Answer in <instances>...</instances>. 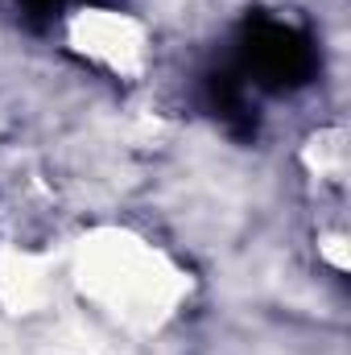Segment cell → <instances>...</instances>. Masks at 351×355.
<instances>
[{
    "mask_svg": "<svg viewBox=\"0 0 351 355\" xmlns=\"http://www.w3.org/2000/svg\"><path fill=\"white\" fill-rule=\"evenodd\" d=\"M29 12H42V17H50V12H62L67 4H75V0H21Z\"/></svg>",
    "mask_w": 351,
    "mask_h": 355,
    "instance_id": "3957f363",
    "label": "cell"
},
{
    "mask_svg": "<svg viewBox=\"0 0 351 355\" xmlns=\"http://www.w3.org/2000/svg\"><path fill=\"white\" fill-rule=\"evenodd\" d=\"M236 62H240V79L261 91H298L306 87L318 71V50L310 42V33H302L298 25L252 12L240 25V42H236Z\"/></svg>",
    "mask_w": 351,
    "mask_h": 355,
    "instance_id": "6da1fadb",
    "label": "cell"
},
{
    "mask_svg": "<svg viewBox=\"0 0 351 355\" xmlns=\"http://www.w3.org/2000/svg\"><path fill=\"white\" fill-rule=\"evenodd\" d=\"M203 99H207V112L232 132V137H252L257 132V116H252V99H248V83L236 75V71H215L207 75L203 83Z\"/></svg>",
    "mask_w": 351,
    "mask_h": 355,
    "instance_id": "7a4b0ae2",
    "label": "cell"
}]
</instances>
